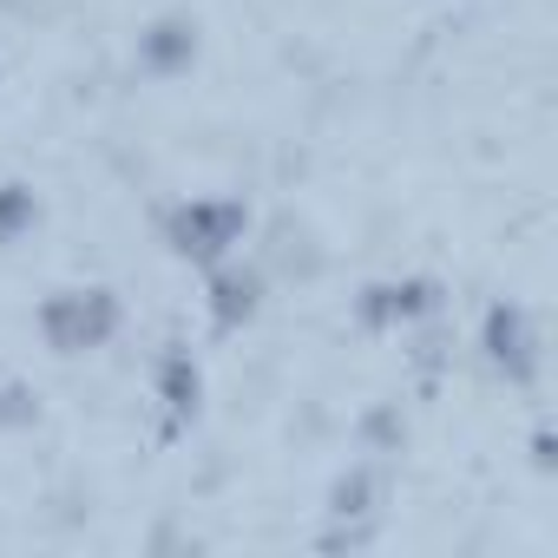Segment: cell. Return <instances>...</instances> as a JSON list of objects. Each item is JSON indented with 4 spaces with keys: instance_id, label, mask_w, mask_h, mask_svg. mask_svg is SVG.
I'll list each match as a JSON object with an SVG mask.
<instances>
[{
    "instance_id": "6da1fadb",
    "label": "cell",
    "mask_w": 558,
    "mask_h": 558,
    "mask_svg": "<svg viewBox=\"0 0 558 558\" xmlns=\"http://www.w3.org/2000/svg\"><path fill=\"white\" fill-rule=\"evenodd\" d=\"M230 236H236V210H230V204H217V210L197 204V210L178 217V250H184V256H191V250H197V256H217Z\"/></svg>"
},
{
    "instance_id": "7a4b0ae2",
    "label": "cell",
    "mask_w": 558,
    "mask_h": 558,
    "mask_svg": "<svg viewBox=\"0 0 558 558\" xmlns=\"http://www.w3.org/2000/svg\"><path fill=\"white\" fill-rule=\"evenodd\" d=\"M47 316H73V329H53L60 349H86V342H99V336L112 329V303H106L99 290H86V303H80V290H73V303H53Z\"/></svg>"
},
{
    "instance_id": "3957f363",
    "label": "cell",
    "mask_w": 558,
    "mask_h": 558,
    "mask_svg": "<svg viewBox=\"0 0 558 558\" xmlns=\"http://www.w3.org/2000/svg\"><path fill=\"white\" fill-rule=\"evenodd\" d=\"M525 355H532V342H525V316H519V310L493 316V362H525Z\"/></svg>"
},
{
    "instance_id": "277c9868",
    "label": "cell",
    "mask_w": 558,
    "mask_h": 558,
    "mask_svg": "<svg viewBox=\"0 0 558 558\" xmlns=\"http://www.w3.org/2000/svg\"><path fill=\"white\" fill-rule=\"evenodd\" d=\"M256 310V283L250 276H217V323H236Z\"/></svg>"
}]
</instances>
